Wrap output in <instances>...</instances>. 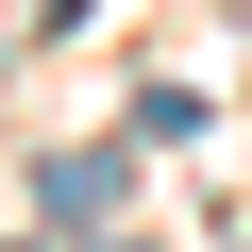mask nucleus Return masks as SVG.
<instances>
[{
	"label": "nucleus",
	"instance_id": "obj_1",
	"mask_svg": "<svg viewBox=\"0 0 252 252\" xmlns=\"http://www.w3.org/2000/svg\"><path fill=\"white\" fill-rule=\"evenodd\" d=\"M51 219H118V152H67L51 168Z\"/></svg>",
	"mask_w": 252,
	"mask_h": 252
}]
</instances>
